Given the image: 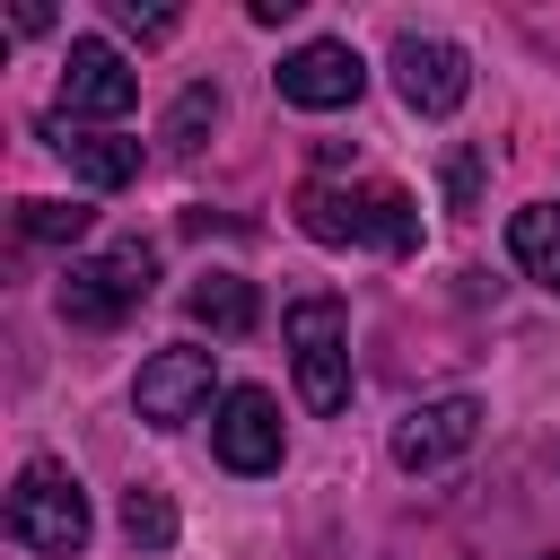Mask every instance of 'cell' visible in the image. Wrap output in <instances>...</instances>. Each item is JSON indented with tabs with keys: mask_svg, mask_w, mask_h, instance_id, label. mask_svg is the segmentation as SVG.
Here are the masks:
<instances>
[{
	"mask_svg": "<svg viewBox=\"0 0 560 560\" xmlns=\"http://www.w3.org/2000/svg\"><path fill=\"white\" fill-rule=\"evenodd\" d=\"M88 534H96V516H88L79 472H70V464H52V455H35V464L18 472V490H9V542L44 551V560H79V551H88Z\"/></svg>",
	"mask_w": 560,
	"mask_h": 560,
	"instance_id": "obj_1",
	"label": "cell"
},
{
	"mask_svg": "<svg viewBox=\"0 0 560 560\" xmlns=\"http://www.w3.org/2000/svg\"><path fill=\"white\" fill-rule=\"evenodd\" d=\"M280 341H289V368H298V402L341 411L350 402V306L341 298H289Z\"/></svg>",
	"mask_w": 560,
	"mask_h": 560,
	"instance_id": "obj_2",
	"label": "cell"
},
{
	"mask_svg": "<svg viewBox=\"0 0 560 560\" xmlns=\"http://www.w3.org/2000/svg\"><path fill=\"white\" fill-rule=\"evenodd\" d=\"M149 289H158V254L131 236V245L79 254V262L61 271V315H70V324H122Z\"/></svg>",
	"mask_w": 560,
	"mask_h": 560,
	"instance_id": "obj_3",
	"label": "cell"
},
{
	"mask_svg": "<svg viewBox=\"0 0 560 560\" xmlns=\"http://www.w3.org/2000/svg\"><path fill=\"white\" fill-rule=\"evenodd\" d=\"M210 385H219V359H210L201 341H166V350H149V359H140L131 411H140L149 429H184V420H201V411H210Z\"/></svg>",
	"mask_w": 560,
	"mask_h": 560,
	"instance_id": "obj_4",
	"label": "cell"
},
{
	"mask_svg": "<svg viewBox=\"0 0 560 560\" xmlns=\"http://www.w3.org/2000/svg\"><path fill=\"white\" fill-rule=\"evenodd\" d=\"M271 79H280V105H298V114H341V105H359L368 61H359L341 35H315V44H298Z\"/></svg>",
	"mask_w": 560,
	"mask_h": 560,
	"instance_id": "obj_5",
	"label": "cell"
},
{
	"mask_svg": "<svg viewBox=\"0 0 560 560\" xmlns=\"http://www.w3.org/2000/svg\"><path fill=\"white\" fill-rule=\"evenodd\" d=\"M140 105V70L105 44V35H70L61 52V114H88V122H114Z\"/></svg>",
	"mask_w": 560,
	"mask_h": 560,
	"instance_id": "obj_6",
	"label": "cell"
},
{
	"mask_svg": "<svg viewBox=\"0 0 560 560\" xmlns=\"http://www.w3.org/2000/svg\"><path fill=\"white\" fill-rule=\"evenodd\" d=\"M394 88H402V105L411 114H455L464 96H472V61H464V44H446V35H402L394 44Z\"/></svg>",
	"mask_w": 560,
	"mask_h": 560,
	"instance_id": "obj_7",
	"label": "cell"
},
{
	"mask_svg": "<svg viewBox=\"0 0 560 560\" xmlns=\"http://www.w3.org/2000/svg\"><path fill=\"white\" fill-rule=\"evenodd\" d=\"M472 438H481V402H472V394H438V402H411V411H402L394 464H402V472H438V464H455Z\"/></svg>",
	"mask_w": 560,
	"mask_h": 560,
	"instance_id": "obj_8",
	"label": "cell"
},
{
	"mask_svg": "<svg viewBox=\"0 0 560 560\" xmlns=\"http://www.w3.org/2000/svg\"><path fill=\"white\" fill-rule=\"evenodd\" d=\"M210 446H219L228 472H271L280 464V402L262 385H228L219 420H210Z\"/></svg>",
	"mask_w": 560,
	"mask_h": 560,
	"instance_id": "obj_9",
	"label": "cell"
},
{
	"mask_svg": "<svg viewBox=\"0 0 560 560\" xmlns=\"http://www.w3.org/2000/svg\"><path fill=\"white\" fill-rule=\"evenodd\" d=\"M44 140H52V149L70 158V175L96 184V192H114V184L140 175V140H122V131H70V122H44Z\"/></svg>",
	"mask_w": 560,
	"mask_h": 560,
	"instance_id": "obj_10",
	"label": "cell"
},
{
	"mask_svg": "<svg viewBox=\"0 0 560 560\" xmlns=\"http://www.w3.org/2000/svg\"><path fill=\"white\" fill-rule=\"evenodd\" d=\"M184 306H192V324L201 332H254V315H262V298H254V280H236V271H201L192 289H184Z\"/></svg>",
	"mask_w": 560,
	"mask_h": 560,
	"instance_id": "obj_11",
	"label": "cell"
},
{
	"mask_svg": "<svg viewBox=\"0 0 560 560\" xmlns=\"http://www.w3.org/2000/svg\"><path fill=\"white\" fill-rule=\"evenodd\" d=\"M508 254L534 289H560V201H525L508 219Z\"/></svg>",
	"mask_w": 560,
	"mask_h": 560,
	"instance_id": "obj_12",
	"label": "cell"
},
{
	"mask_svg": "<svg viewBox=\"0 0 560 560\" xmlns=\"http://www.w3.org/2000/svg\"><path fill=\"white\" fill-rule=\"evenodd\" d=\"M298 228H306L315 245H368L359 192H332V184H306V192H298Z\"/></svg>",
	"mask_w": 560,
	"mask_h": 560,
	"instance_id": "obj_13",
	"label": "cell"
},
{
	"mask_svg": "<svg viewBox=\"0 0 560 560\" xmlns=\"http://www.w3.org/2000/svg\"><path fill=\"white\" fill-rule=\"evenodd\" d=\"M359 219H368V245H385V254H411L420 245V210H411L402 184H368L359 192Z\"/></svg>",
	"mask_w": 560,
	"mask_h": 560,
	"instance_id": "obj_14",
	"label": "cell"
},
{
	"mask_svg": "<svg viewBox=\"0 0 560 560\" xmlns=\"http://www.w3.org/2000/svg\"><path fill=\"white\" fill-rule=\"evenodd\" d=\"M122 534H131L140 551H166V542H175V499H166L158 481H131V490H122Z\"/></svg>",
	"mask_w": 560,
	"mask_h": 560,
	"instance_id": "obj_15",
	"label": "cell"
},
{
	"mask_svg": "<svg viewBox=\"0 0 560 560\" xmlns=\"http://www.w3.org/2000/svg\"><path fill=\"white\" fill-rule=\"evenodd\" d=\"M18 236H26V245H79V236H88V210L35 192V201H18Z\"/></svg>",
	"mask_w": 560,
	"mask_h": 560,
	"instance_id": "obj_16",
	"label": "cell"
},
{
	"mask_svg": "<svg viewBox=\"0 0 560 560\" xmlns=\"http://www.w3.org/2000/svg\"><path fill=\"white\" fill-rule=\"evenodd\" d=\"M219 122V88H184L166 114V149H201V131Z\"/></svg>",
	"mask_w": 560,
	"mask_h": 560,
	"instance_id": "obj_17",
	"label": "cell"
},
{
	"mask_svg": "<svg viewBox=\"0 0 560 560\" xmlns=\"http://www.w3.org/2000/svg\"><path fill=\"white\" fill-rule=\"evenodd\" d=\"M114 26H122V35H140V44H158V35H175V9H140V0H114Z\"/></svg>",
	"mask_w": 560,
	"mask_h": 560,
	"instance_id": "obj_18",
	"label": "cell"
},
{
	"mask_svg": "<svg viewBox=\"0 0 560 560\" xmlns=\"http://www.w3.org/2000/svg\"><path fill=\"white\" fill-rule=\"evenodd\" d=\"M446 201H455V210H472V201H481V158H472V149H455V158H446Z\"/></svg>",
	"mask_w": 560,
	"mask_h": 560,
	"instance_id": "obj_19",
	"label": "cell"
},
{
	"mask_svg": "<svg viewBox=\"0 0 560 560\" xmlns=\"http://www.w3.org/2000/svg\"><path fill=\"white\" fill-rule=\"evenodd\" d=\"M542 560H560V551H542Z\"/></svg>",
	"mask_w": 560,
	"mask_h": 560,
	"instance_id": "obj_20",
	"label": "cell"
}]
</instances>
